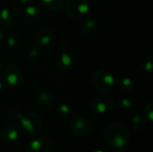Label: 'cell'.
Returning a JSON list of instances; mask_svg holds the SVG:
<instances>
[{"label":"cell","instance_id":"6da1fadb","mask_svg":"<svg viewBox=\"0 0 153 152\" xmlns=\"http://www.w3.org/2000/svg\"><path fill=\"white\" fill-rule=\"evenodd\" d=\"M103 141L110 148H125L130 140V133L126 125L121 123H113L109 125L103 133Z\"/></svg>","mask_w":153,"mask_h":152},{"label":"cell","instance_id":"7a4b0ae2","mask_svg":"<svg viewBox=\"0 0 153 152\" xmlns=\"http://www.w3.org/2000/svg\"><path fill=\"white\" fill-rule=\"evenodd\" d=\"M18 121V131L26 137H31L39 133L43 127L41 117L34 113L22 115Z\"/></svg>","mask_w":153,"mask_h":152},{"label":"cell","instance_id":"3957f363","mask_svg":"<svg viewBox=\"0 0 153 152\" xmlns=\"http://www.w3.org/2000/svg\"><path fill=\"white\" fill-rule=\"evenodd\" d=\"M91 82L98 90L105 93L112 91L117 84L115 76L103 69H98L92 73Z\"/></svg>","mask_w":153,"mask_h":152},{"label":"cell","instance_id":"277c9868","mask_svg":"<svg viewBox=\"0 0 153 152\" xmlns=\"http://www.w3.org/2000/svg\"><path fill=\"white\" fill-rule=\"evenodd\" d=\"M65 8L66 14L70 18L82 20L87 17L91 5L89 0H66Z\"/></svg>","mask_w":153,"mask_h":152},{"label":"cell","instance_id":"5b68a950","mask_svg":"<svg viewBox=\"0 0 153 152\" xmlns=\"http://www.w3.org/2000/svg\"><path fill=\"white\" fill-rule=\"evenodd\" d=\"M60 54L56 60V69L60 73H66L74 65V58L70 52V44L67 40H62L60 45Z\"/></svg>","mask_w":153,"mask_h":152},{"label":"cell","instance_id":"8992f818","mask_svg":"<svg viewBox=\"0 0 153 152\" xmlns=\"http://www.w3.org/2000/svg\"><path fill=\"white\" fill-rule=\"evenodd\" d=\"M114 100L111 96L107 94H100L96 96L90 104L92 112L98 115H104L113 109Z\"/></svg>","mask_w":153,"mask_h":152},{"label":"cell","instance_id":"52a82bcc","mask_svg":"<svg viewBox=\"0 0 153 152\" xmlns=\"http://www.w3.org/2000/svg\"><path fill=\"white\" fill-rule=\"evenodd\" d=\"M69 128L71 133L77 137H85L92 130L91 122L84 116H76L71 120Z\"/></svg>","mask_w":153,"mask_h":152},{"label":"cell","instance_id":"ba28073f","mask_svg":"<svg viewBox=\"0 0 153 152\" xmlns=\"http://www.w3.org/2000/svg\"><path fill=\"white\" fill-rule=\"evenodd\" d=\"M22 80V73L15 65H7L3 72V83L5 87H17Z\"/></svg>","mask_w":153,"mask_h":152},{"label":"cell","instance_id":"9c48e42d","mask_svg":"<svg viewBox=\"0 0 153 152\" xmlns=\"http://www.w3.org/2000/svg\"><path fill=\"white\" fill-rule=\"evenodd\" d=\"M51 147V139L47 135H39L29 143L28 150L29 152H49Z\"/></svg>","mask_w":153,"mask_h":152},{"label":"cell","instance_id":"30bf717a","mask_svg":"<svg viewBox=\"0 0 153 152\" xmlns=\"http://www.w3.org/2000/svg\"><path fill=\"white\" fill-rule=\"evenodd\" d=\"M22 19L27 25L35 27L41 20L40 11L35 5H27L22 10Z\"/></svg>","mask_w":153,"mask_h":152},{"label":"cell","instance_id":"8fae6325","mask_svg":"<svg viewBox=\"0 0 153 152\" xmlns=\"http://www.w3.org/2000/svg\"><path fill=\"white\" fill-rule=\"evenodd\" d=\"M19 136L18 129L12 124H4L0 129V139L5 144L14 143Z\"/></svg>","mask_w":153,"mask_h":152},{"label":"cell","instance_id":"7c38bea8","mask_svg":"<svg viewBox=\"0 0 153 152\" xmlns=\"http://www.w3.org/2000/svg\"><path fill=\"white\" fill-rule=\"evenodd\" d=\"M35 42L40 47H48L53 41V35L52 32L47 28H39L35 31L34 34Z\"/></svg>","mask_w":153,"mask_h":152},{"label":"cell","instance_id":"4fadbf2b","mask_svg":"<svg viewBox=\"0 0 153 152\" xmlns=\"http://www.w3.org/2000/svg\"><path fill=\"white\" fill-rule=\"evenodd\" d=\"M15 16L13 12L9 8H3L0 10V27L3 29H9L13 26Z\"/></svg>","mask_w":153,"mask_h":152},{"label":"cell","instance_id":"5bb4252c","mask_svg":"<svg viewBox=\"0 0 153 152\" xmlns=\"http://www.w3.org/2000/svg\"><path fill=\"white\" fill-rule=\"evenodd\" d=\"M36 103L41 110H48L51 108L53 104V96L50 92L47 90H42L37 95Z\"/></svg>","mask_w":153,"mask_h":152},{"label":"cell","instance_id":"9a60e30c","mask_svg":"<svg viewBox=\"0 0 153 152\" xmlns=\"http://www.w3.org/2000/svg\"><path fill=\"white\" fill-rule=\"evenodd\" d=\"M80 30L84 35H91L96 30V22L90 17H85L82 19L80 24Z\"/></svg>","mask_w":153,"mask_h":152},{"label":"cell","instance_id":"2e32d148","mask_svg":"<svg viewBox=\"0 0 153 152\" xmlns=\"http://www.w3.org/2000/svg\"><path fill=\"white\" fill-rule=\"evenodd\" d=\"M65 4V0H41V4L44 8L50 12L59 11Z\"/></svg>","mask_w":153,"mask_h":152},{"label":"cell","instance_id":"e0dca14e","mask_svg":"<svg viewBox=\"0 0 153 152\" xmlns=\"http://www.w3.org/2000/svg\"><path fill=\"white\" fill-rule=\"evenodd\" d=\"M117 84L118 89L124 93H129L134 89V82L128 77H124L119 79Z\"/></svg>","mask_w":153,"mask_h":152},{"label":"cell","instance_id":"ac0fdd59","mask_svg":"<svg viewBox=\"0 0 153 152\" xmlns=\"http://www.w3.org/2000/svg\"><path fill=\"white\" fill-rule=\"evenodd\" d=\"M22 44L21 38L18 34H11L6 39V46L10 50L15 51L20 48Z\"/></svg>","mask_w":153,"mask_h":152},{"label":"cell","instance_id":"d6986e66","mask_svg":"<svg viewBox=\"0 0 153 152\" xmlns=\"http://www.w3.org/2000/svg\"><path fill=\"white\" fill-rule=\"evenodd\" d=\"M132 126L137 132L142 131L145 126V118L139 114L135 115L132 119Z\"/></svg>","mask_w":153,"mask_h":152},{"label":"cell","instance_id":"ffe728a7","mask_svg":"<svg viewBox=\"0 0 153 152\" xmlns=\"http://www.w3.org/2000/svg\"><path fill=\"white\" fill-rule=\"evenodd\" d=\"M117 107L118 108L123 111V112H128L130 111L133 107H134V103L133 101L128 99V98H123L121 99H119V101L117 102Z\"/></svg>","mask_w":153,"mask_h":152},{"label":"cell","instance_id":"44dd1931","mask_svg":"<svg viewBox=\"0 0 153 152\" xmlns=\"http://www.w3.org/2000/svg\"><path fill=\"white\" fill-rule=\"evenodd\" d=\"M58 113L63 117H70L74 114L73 108L67 103H62L58 107Z\"/></svg>","mask_w":153,"mask_h":152},{"label":"cell","instance_id":"7402d4cb","mask_svg":"<svg viewBox=\"0 0 153 152\" xmlns=\"http://www.w3.org/2000/svg\"><path fill=\"white\" fill-rule=\"evenodd\" d=\"M23 56L29 60H34L39 56V50L35 47L28 46L23 52Z\"/></svg>","mask_w":153,"mask_h":152},{"label":"cell","instance_id":"603a6c76","mask_svg":"<svg viewBox=\"0 0 153 152\" xmlns=\"http://www.w3.org/2000/svg\"><path fill=\"white\" fill-rule=\"evenodd\" d=\"M8 116H10L11 118L13 119H17L19 120L20 117L22 116V112L20 110V108L16 106H11L7 108V111H6Z\"/></svg>","mask_w":153,"mask_h":152},{"label":"cell","instance_id":"cb8c5ba5","mask_svg":"<svg viewBox=\"0 0 153 152\" xmlns=\"http://www.w3.org/2000/svg\"><path fill=\"white\" fill-rule=\"evenodd\" d=\"M141 67L146 71V72H151L152 70L153 67V62L152 58L151 56H148V57H145L143 62L141 63Z\"/></svg>","mask_w":153,"mask_h":152},{"label":"cell","instance_id":"d4e9b609","mask_svg":"<svg viewBox=\"0 0 153 152\" xmlns=\"http://www.w3.org/2000/svg\"><path fill=\"white\" fill-rule=\"evenodd\" d=\"M144 116H146V118L150 121L152 122L153 121V103L152 101H150L144 108L143 110Z\"/></svg>","mask_w":153,"mask_h":152},{"label":"cell","instance_id":"484cf974","mask_svg":"<svg viewBox=\"0 0 153 152\" xmlns=\"http://www.w3.org/2000/svg\"><path fill=\"white\" fill-rule=\"evenodd\" d=\"M30 2V0H16V3L20 4L21 5H27Z\"/></svg>","mask_w":153,"mask_h":152},{"label":"cell","instance_id":"4316f807","mask_svg":"<svg viewBox=\"0 0 153 152\" xmlns=\"http://www.w3.org/2000/svg\"><path fill=\"white\" fill-rule=\"evenodd\" d=\"M3 65H4V56H3L2 53L0 52V69L3 67Z\"/></svg>","mask_w":153,"mask_h":152},{"label":"cell","instance_id":"83f0119b","mask_svg":"<svg viewBox=\"0 0 153 152\" xmlns=\"http://www.w3.org/2000/svg\"><path fill=\"white\" fill-rule=\"evenodd\" d=\"M4 38V33L2 30H0V41H2Z\"/></svg>","mask_w":153,"mask_h":152},{"label":"cell","instance_id":"f1b7e54d","mask_svg":"<svg viewBox=\"0 0 153 152\" xmlns=\"http://www.w3.org/2000/svg\"><path fill=\"white\" fill-rule=\"evenodd\" d=\"M113 152H126L125 150H124V148H122V149H115V151Z\"/></svg>","mask_w":153,"mask_h":152},{"label":"cell","instance_id":"f546056e","mask_svg":"<svg viewBox=\"0 0 153 152\" xmlns=\"http://www.w3.org/2000/svg\"><path fill=\"white\" fill-rule=\"evenodd\" d=\"M4 83H3V81L0 80V91L4 89Z\"/></svg>","mask_w":153,"mask_h":152},{"label":"cell","instance_id":"4dcf8cb0","mask_svg":"<svg viewBox=\"0 0 153 152\" xmlns=\"http://www.w3.org/2000/svg\"><path fill=\"white\" fill-rule=\"evenodd\" d=\"M93 152H106L105 151H103V150H96V151H94Z\"/></svg>","mask_w":153,"mask_h":152}]
</instances>
